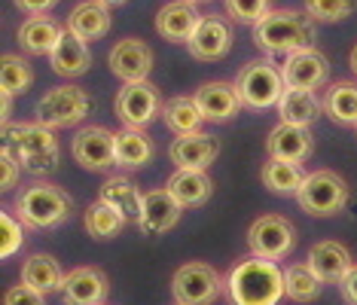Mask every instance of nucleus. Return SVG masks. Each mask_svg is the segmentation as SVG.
<instances>
[{
    "label": "nucleus",
    "mask_w": 357,
    "mask_h": 305,
    "mask_svg": "<svg viewBox=\"0 0 357 305\" xmlns=\"http://www.w3.org/2000/svg\"><path fill=\"white\" fill-rule=\"evenodd\" d=\"M162 107H165L162 92L150 83V79H141V83H126L123 89H119L116 101H113V110H116L119 123H123L126 128H141V132L156 116H162Z\"/></svg>",
    "instance_id": "9d476101"
},
{
    "label": "nucleus",
    "mask_w": 357,
    "mask_h": 305,
    "mask_svg": "<svg viewBox=\"0 0 357 305\" xmlns=\"http://www.w3.org/2000/svg\"><path fill=\"white\" fill-rule=\"evenodd\" d=\"M162 119H165V125L172 128L177 138H181V134L202 132V123H205L196 98H190V95H174V98H168L165 107H162Z\"/></svg>",
    "instance_id": "7c9ffc66"
},
{
    "label": "nucleus",
    "mask_w": 357,
    "mask_h": 305,
    "mask_svg": "<svg viewBox=\"0 0 357 305\" xmlns=\"http://www.w3.org/2000/svg\"><path fill=\"white\" fill-rule=\"evenodd\" d=\"M68 31H74L86 43L101 40L110 31V6H104L101 0H83V3H77L74 13L68 15Z\"/></svg>",
    "instance_id": "a878e982"
},
{
    "label": "nucleus",
    "mask_w": 357,
    "mask_h": 305,
    "mask_svg": "<svg viewBox=\"0 0 357 305\" xmlns=\"http://www.w3.org/2000/svg\"><path fill=\"white\" fill-rule=\"evenodd\" d=\"M226 15H232L235 22H245V25H257L269 15V0H223Z\"/></svg>",
    "instance_id": "e433bc0d"
},
{
    "label": "nucleus",
    "mask_w": 357,
    "mask_h": 305,
    "mask_svg": "<svg viewBox=\"0 0 357 305\" xmlns=\"http://www.w3.org/2000/svg\"><path fill=\"white\" fill-rule=\"evenodd\" d=\"M190 3H205V0H190Z\"/></svg>",
    "instance_id": "a18cd8bd"
},
{
    "label": "nucleus",
    "mask_w": 357,
    "mask_h": 305,
    "mask_svg": "<svg viewBox=\"0 0 357 305\" xmlns=\"http://www.w3.org/2000/svg\"><path fill=\"white\" fill-rule=\"evenodd\" d=\"M3 305H46V296L37 293V290H31L28 284H15V287L6 290Z\"/></svg>",
    "instance_id": "ea45409f"
},
{
    "label": "nucleus",
    "mask_w": 357,
    "mask_h": 305,
    "mask_svg": "<svg viewBox=\"0 0 357 305\" xmlns=\"http://www.w3.org/2000/svg\"><path fill=\"white\" fill-rule=\"evenodd\" d=\"M223 293L229 305H278L284 299V269L272 260L248 256L229 269Z\"/></svg>",
    "instance_id": "f257e3e1"
},
{
    "label": "nucleus",
    "mask_w": 357,
    "mask_h": 305,
    "mask_svg": "<svg viewBox=\"0 0 357 305\" xmlns=\"http://www.w3.org/2000/svg\"><path fill=\"white\" fill-rule=\"evenodd\" d=\"M192 98H196L205 123H229V119L238 116V110L245 107L238 89H235V83H226V79L202 83Z\"/></svg>",
    "instance_id": "f3484780"
},
{
    "label": "nucleus",
    "mask_w": 357,
    "mask_h": 305,
    "mask_svg": "<svg viewBox=\"0 0 357 305\" xmlns=\"http://www.w3.org/2000/svg\"><path fill=\"white\" fill-rule=\"evenodd\" d=\"M308 266L314 269V275H318L324 284H342L345 275L351 272L354 260H351V251L336 242V238H327V242H318L308 251Z\"/></svg>",
    "instance_id": "412c9836"
},
{
    "label": "nucleus",
    "mask_w": 357,
    "mask_h": 305,
    "mask_svg": "<svg viewBox=\"0 0 357 305\" xmlns=\"http://www.w3.org/2000/svg\"><path fill=\"white\" fill-rule=\"evenodd\" d=\"M0 165H3V171H0V189H3V192H13V189H15V183H19L22 165H19L15 152L6 147V143H3V152H0Z\"/></svg>",
    "instance_id": "58836bf2"
},
{
    "label": "nucleus",
    "mask_w": 357,
    "mask_h": 305,
    "mask_svg": "<svg viewBox=\"0 0 357 305\" xmlns=\"http://www.w3.org/2000/svg\"><path fill=\"white\" fill-rule=\"evenodd\" d=\"M165 189L181 202V208H202L214 192V180H211L208 171H196V168H177V171L168 178Z\"/></svg>",
    "instance_id": "5701e85b"
},
{
    "label": "nucleus",
    "mask_w": 357,
    "mask_h": 305,
    "mask_svg": "<svg viewBox=\"0 0 357 305\" xmlns=\"http://www.w3.org/2000/svg\"><path fill=\"white\" fill-rule=\"evenodd\" d=\"M110 281L98 266H77L64 275L61 302L64 305H107Z\"/></svg>",
    "instance_id": "ddd939ff"
},
{
    "label": "nucleus",
    "mask_w": 357,
    "mask_h": 305,
    "mask_svg": "<svg viewBox=\"0 0 357 305\" xmlns=\"http://www.w3.org/2000/svg\"><path fill=\"white\" fill-rule=\"evenodd\" d=\"M186 49L196 61H220L223 55H229L232 49V28L229 22L220 15H205L199 22L196 34L190 37Z\"/></svg>",
    "instance_id": "dca6fc26"
},
{
    "label": "nucleus",
    "mask_w": 357,
    "mask_h": 305,
    "mask_svg": "<svg viewBox=\"0 0 357 305\" xmlns=\"http://www.w3.org/2000/svg\"><path fill=\"white\" fill-rule=\"evenodd\" d=\"M22 284H28L31 290L50 296V293H61L64 284V272L59 266V260L50 253H31L22 266Z\"/></svg>",
    "instance_id": "393cba45"
},
{
    "label": "nucleus",
    "mask_w": 357,
    "mask_h": 305,
    "mask_svg": "<svg viewBox=\"0 0 357 305\" xmlns=\"http://www.w3.org/2000/svg\"><path fill=\"white\" fill-rule=\"evenodd\" d=\"M254 43L269 55H294L314 46V22L299 10H272L254 25Z\"/></svg>",
    "instance_id": "7ed1b4c3"
},
{
    "label": "nucleus",
    "mask_w": 357,
    "mask_h": 305,
    "mask_svg": "<svg viewBox=\"0 0 357 305\" xmlns=\"http://www.w3.org/2000/svg\"><path fill=\"white\" fill-rule=\"evenodd\" d=\"M235 89L241 95V104L250 110H269L278 107L284 95V77L281 68H275L272 61H248L235 77Z\"/></svg>",
    "instance_id": "0eeeda50"
},
{
    "label": "nucleus",
    "mask_w": 357,
    "mask_h": 305,
    "mask_svg": "<svg viewBox=\"0 0 357 305\" xmlns=\"http://www.w3.org/2000/svg\"><path fill=\"white\" fill-rule=\"evenodd\" d=\"M15 6H19L22 13H28V15H46L52 10L59 0H13Z\"/></svg>",
    "instance_id": "a19ab883"
},
{
    "label": "nucleus",
    "mask_w": 357,
    "mask_h": 305,
    "mask_svg": "<svg viewBox=\"0 0 357 305\" xmlns=\"http://www.w3.org/2000/svg\"><path fill=\"white\" fill-rule=\"evenodd\" d=\"M153 156H156V143L141 128H123V132H116V165L119 168L135 171V168L150 165Z\"/></svg>",
    "instance_id": "c756f323"
},
{
    "label": "nucleus",
    "mask_w": 357,
    "mask_h": 305,
    "mask_svg": "<svg viewBox=\"0 0 357 305\" xmlns=\"http://www.w3.org/2000/svg\"><path fill=\"white\" fill-rule=\"evenodd\" d=\"M70 156L86 171H110L116 165V134L104 125H83L70 141Z\"/></svg>",
    "instance_id": "9b49d317"
},
{
    "label": "nucleus",
    "mask_w": 357,
    "mask_h": 305,
    "mask_svg": "<svg viewBox=\"0 0 357 305\" xmlns=\"http://www.w3.org/2000/svg\"><path fill=\"white\" fill-rule=\"evenodd\" d=\"M314 150L312 141V128L305 125H290V123H278L266 138V152L269 159H284V162H299L303 165Z\"/></svg>",
    "instance_id": "aec40b11"
},
{
    "label": "nucleus",
    "mask_w": 357,
    "mask_h": 305,
    "mask_svg": "<svg viewBox=\"0 0 357 305\" xmlns=\"http://www.w3.org/2000/svg\"><path fill=\"white\" fill-rule=\"evenodd\" d=\"M324 114L336 125H354L357 128V83H333L324 95Z\"/></svg>",
    "instance_id": "2f4dec72"
},
{
    "label": "nucleus",
    "mask_w": 357,
    "mask_h": 305,
    "mask_svg": "<svg viewBox=\"0 0 357 305\" xmlns=\"http://www.w3.org/2000/svg\"><path fill=\"white\" fill-rule=\"evenodd\" d=\"M50 64H52V70L59 77H68V79L83 77L86 70L92 68V52H89V43L83 37H77L74 31L64 28L61 40L55 43V49L50 55Z\"/></svg>",
    "instance_id": "4be33fe9"
},
{
    "label": "nucleus",
    "mask_w": 357,
    "mask_h": 305,
    "mask_svg": "<svg viewBox=\"0 0 357 305\" xmlns=\"http://www.w3.org/2000/svg\"><path fill=\"white\" fill-rule=\"evenodd\" d=\"M324 290V281L308 263H290L284 269V296L294 302H314Z\"/></svg>",
    "instance_id": "473e14b6"
},
{
    "label": "nucleus",
    "mask_w": 357,
    "mask_h": 305,
    "mask_svg": "<svg viewBox=\"0 0 357 305\" xmlns=\"http://www.w3.org/2000/svg\"><path fill=\"white\" fill-rule=\"evenodd\" d=\"M126 217L116 211V208L104 205V202H92L86 208L83 214V226L92 238H98V242H107V238H116L119 232L126 229Z\"/></svg>",
    "instance_id": "72a5a7b5"
},
{
    "label": "nucleus",
    "mask_w": 357,
    "mask_h": 305,
    "mask_svg": "<svg viewBox=\"0 0 357 305\" xmlns=\"http://www.w3.org/2000/svg\"><path fill=\"white\" fill-rule=\"evenodd\" d=\"M281 77L287 89H308V92H318L324 83L330 79V61L327 55L312 49H299L294 55H287L281 64Z\"/></svg>",
    "instance_id": "f8f14e48"
},
{
    "label": "nucleus",
    "mask_w": 357,
    "mask_h": 305,
    "mask_svg": "<svg viewBox=\"0 0 357 305\" xmlns=\"http://www.w3.org/2000/svg\"><path fill=\"white\" fill-rule=\"evenodd\" d=\"M0 229H3V242H0V256L3 260H10L13 253L22 251V244H25V223L19 220L15 214L3 211V217H0Z\"/></svg>",
    "instance_id": "4c0bfd02"
},
{
    "label": "nucleus",
    "mask_w": 357,
    "mask_h": 305,
    "mask_svg": "<svg viewBox=\"0 0 357 305\" xmlns=\"http://www.w3.org/2000/svg\"><path fill=\"white\" fill-rule=\"evenodd\" d=\"M174 305H177V302H174Z\"/></svg>",
    "instance_id": "49530a36"
},
{
    "label": "nucleus",
    "mask_w": 357,
    "mask_h": 305,
    "mask_svg": "<svg viewBox=\"0 0 357 305\" xmlns=\"http://www.w3.org/2000/svg\"><path fill=\"white\" fill-rule=\"evenodd\" d=\"M3 141L6 147L15 152L22 171L31 178H46L59 168L61 147L59 138L52 134V128L40 125V123H10L3 125Z\"/></svg>",
    "instance_id": "f03ea898"
},
{
    "label": "nucleus",
    "mask_w": 357,
    "mask_h": 305,
    "mask_svg": "<svg viewBox=\"0 0 357 305\" xmlns=\"http://www.w3.org/2000/svg\"><path fill=\"white\" fill-rule=\"evenodd\" d=\"M348 196H351V189H348L342 174L321 168V171H312L305 178V183L296 192V202L308 217H336L345 211Z\"/></svg>",
    "instance_id": "39448f33"
},
{
    "label": "nucleus",
    "mask_w": 357,
    "mask_h": 305,
    "mask_svg": "<svg viewBox=\"0 0 357 305\" xmlns=\"http://www.w3.org/2000/svg\"><path fill=\"white\" fill-rule=\"evenodd\" d=\"M220 156V141L208 132H192L181 134L168 147V159L177 168H196V171H208V165H214V159Z\"/></svg>",
    "instance_id": "a211bd4d"
},
{
    "label": "nucleus",
    "mask_w": 357,
    "mask_h": 305,
    "mask_svg": "<svg viewBox=\"0 0 357 305\" xmlns=\"http://www.w3.org/2000/svg\"><path fill=\"white\" fill-rule=\"evenodd\" d=\"M357 0H305V13L312 22H342L354 13Z\"/></svg>",
    "instance_id": "c9c22d12"
},
{
    "label": "nucleus",
    "mask_w": 357,
    "mask_h": 305,
    "mask_svg": "<svg viewBox=\"0 0 357 305\" xmlns=\"http://www.w3.org/2000/svg\"><path fill=\"white\" fill-rule=\"evenodd\" d=\"M339 293H342L345 305H357V263L351 266V272L345 275L342 284H339Z\"/></svg>",
    "instance_id": "79ce46f5"
},
{
    "label": "nucleus",
    "mask_w": 357,
    "mask_h": 305,
    "mask_svg": "<svg viewBox=\"0 0 357 305\" xmlns=\"http://www.w3.org/2000/svg\"><path fill=\"white\" fill-rule=\"evenodd\" d=\"M223 290L226 281L208 263H183L172 278V296L177 305H211Z\"/></svg>",
    "instance_id": "6e6552de"
},
{
    "label": "nucleus",
    "mask_w": 357,
    "mask_h": 305,
    "mask_svg": "<svg viewBox=\"0 0 357 305\" xmlns=\"http://www.w3.org/2000/svg\"><path fill=\"white\" fill-rule=\"evenodd\" d=\"M183 208L181 202L168 192L165 187L144 192V205H141V217H137V229L144 235H165L168 229H174L181 223Z\"/></svg>",
    "instance_id": "4468645a"
},
{
    "label": "nucleus",
    "mask_w": 357,
    "mask_h": 305,
    "mask_svg": "<svg viewBox=\"0 0 357 305\" xmlns=\"http://www.w3.org/2000/svg\"><path fill=\"white\" fill-rule=\"evenodd\" d=\"M15 217L25 223L28 229H59L70 220L74 211V198L68 196V189L55 187L46 180H34L31 187H25L15 198Z\"/></svg>",
    "instance_id": "20e7f679"
},
{
    "label": "nucleus",
    "mask_w": 357,
    "mask_h": 305,
    "mask_svg": "<svg viewBox=\"0 0 357 305\" xmlns=\"http://www.w3.org/2000/svg\"><path fill=\"white\" fill-rule=\"evenodd\" d=\"M107 61H110L113 77H119L123 83H141V79H147L150 70H153V49L144 43V40L126 37L110 49Z\"/></svg>",
    "instance_id": "2eb2a0df"
},
{
    "label": "nucleus",
    "mask_w": 357,
    "mask_h": 305,
    "mask_svg": "<svg viewBox=\"0 0 357 305\" xmlns=\"http://www.w3.org/2000/svg\"><path fill=\"white\" fill-rule=\"evenodd\" d=\"M305 168L299 162H284V159H269L259 168V180L275 196H296L299 187L305 183Z\"/></svg>",
    "instance_id": "cd10ccee"
},
{
    "label": "nucleus",
    "mask_w": 357,
    "mask_h": 305,
    "mask_svg": "<svg viewBox=\"0 0 357 305\" xmlns=\"http://www.w3.org/2000/svg\"><path fill=\"white\" fill-rule=\"evenodd\" d=\"M278 114H281V123L308 128L324 114V98H318V92H308V89H284L278 101Z\"/></svg>",
    "instance_id": "bb28decb"
},
{
    "label": "nucleus",
    "mask_w": 357,
    "mask_h": 305,
    "mask_svg": "<svg viewBox=\"0 0 357 305\" xmlns=\"http://www.w3.org/2000/svg\"><path fill=\"white\" fill-rule=\"evenodd\" d=\"M294 244H296V229H294V223L281 214L257 217L248 229V251H250V256H259V260L278 263L294 251Z\"/></svg>",
    "instance_id": "1a4fd4ad"
},
{
    "label": "nucleus",
    "mask_w": 357,
    "mask_h": 305,
    "mask_svg": "<svg viewBox=\"0 0 357 305\" xmlns=\"http://www.w3.org/2000/svg\"><path fill=\"white\" fill-rule=\"evenodd\" d=\"M98 202L116 208V211L123 214L126 220H135L137 223V217H141V205H144V192L135 187L132 178H119V174H116V178L104 180Z\"/></svg>",
    "instance_id": "c85d7f7f"
},
{
    "label": "nucleus",
    "mask_w": 357,
    "mask_h": 305,
    "mask_svg": "<svg viewBox=\"0 0 357 305\" xmlns=\"http://www.w3.org/2000/svg\"><path fill=\"white\" fill-rule=\"evenodd\" d=\"M348 64H351V70H354V77H357V46L351 49V55H348Z\"/></svg>",
    "instance_id": "37998d69"
},
{
    "label": "nucleus",
    "mask_w": 357,
    "mask_h": 305,
    "mask_svg": "<svg viewBox=\"0 0 357 305\" xmlns=\"http://www.w3.org/2000/svg\"><path fill=\"white\" fill-rule=\"evenodd\" d=\"M0 86H3L6 98H15V95H25L31 86H34V70L31 64L15 52L3 55V64H0Z\"/></svg>",
    "instance_id": "f704fd0d"
},
{
    "label": "nucleus",
    "mask_w": 357,
    "mask_h": 305,
    "mask_svg": "<svg viewBox=\"0 0 357 305\" xmlns=\"http://www.w3.org/2000/svg\"><path fill=\"white\" fill-rule=\"evenodd\" d=\"M64 28L50 15H28L19 25V43L28 55H52Z\"/></svg>",
    "instance_id": "b1692460"
},
{
    "label": "nucleus",
    "mask_w": 357,
    "mask_h": 305,
    "mask_svg": "<svg viewBox=\"0 0 357 305\" xmlns=\"http://www.w3.org/2000/svg\"><path fill=\"white\" fill-rule=\"evenodd\" d=\"M205 15L199 13L196 3L190 0H172L156 13V34L168 43H190V37L196 34L199 22Z\"/></svg>",
    "instance_id": "6ab92c4d"
},
{
    "label": "nucleus",
    "mask_w": 357,
    "mask_h": 305,
    "mask_svg": "<svg viewBox=\"0 0 357 305\" xmlns=\"http://www.w3.org/2000/svg\"><path fill=\"white\" fill-rule=\"evenodd\" d=\"M104 6H119V3H126V0H101Z\"/></svg>",
    "instance_id": "c03bdc74"
},
{
    "label": "nucleus",
    "mask_w": 357,
    "mask_h": 305,
    "mask_svg": "<svg viewBox=\"0 0 357 305\" xmlns=\"http://www.w3.org/2000/svg\"><path fill=\"white\" fill-rule=\"evenodd\" d=\"M92 114V98L79 86H55L34 104V123L46 128H70L79 125Z\"/></svg>",
    "instance_id": "423d86ee"
}]
</instances>
